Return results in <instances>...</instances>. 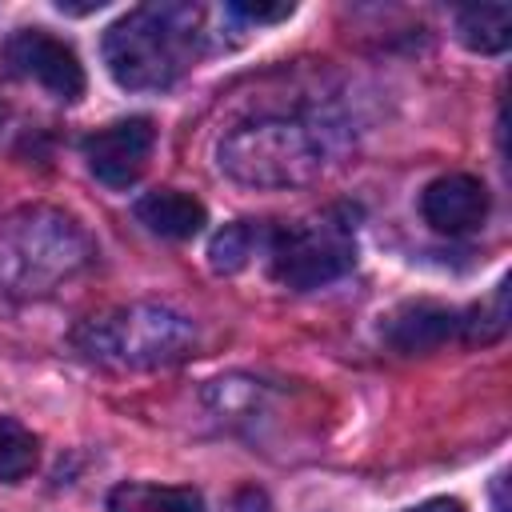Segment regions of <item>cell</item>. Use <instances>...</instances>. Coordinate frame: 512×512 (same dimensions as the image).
<instances>
[{"label":"cell","mask_w":512,"mask_h":512,"mask_svg":"<svg viewBox=\"0 0 512 512\" xmlns=\"http://www.w3.org/2000/svg\"><path fill=\"white\" fill-rule=\"evenodd\" d=\"M92 256V236L60 208L28 204L0 220V288L8 296H48L80 276Z\"/></svg>","instance_id":"cell-1"},{"label":"cell","mask_w":512,"mask_h":512,"mask_svg":"<svg viewBox=\"0 0 512 512\" xmlns=\"http://www.w3.org/2000/svg\"><path fill=\"white\" fill-rule=\"evenodd\" d=\"M200 44V8L144 4L104 32V64L120 88L156 92L184 76Z\"/></svg>","instance_id":"cell-2"},{"label":"cell","mask_w":512,"mask_h":512,"mask_svg":"<svg viewBox=\"0 0 512 512\" xmlns=\"http://www.w3.org/2000/svg\"><path fill=\"white\" fill-rule=\"evenodd\" d=\"M72 344L112 368H160L176 364L196 348V328L160 304H128L104 316L84 320L72 332Z\"/></svg>","instance_id":"cell-3"},{"label":"cell","mask_w":512,"mask_h":512,"mask_svg":"<svg viewBox=\"0 0 512 512\" xmlns=\"http://www.w3.org/2000/svg\"><path fill=\"white\" fill-rule=\"evenodd\" d=\"M220 168L256 188L304 184L324 168V148L312 128L292 120H252L224 136Z\"/></svg>","instance_id":"cell-4"},{"label":"cell","mask_w":512,"mask_h":512,"mask_svg":"<svg viewBox=\"0 0 512 512\" xmlns=\"http://www.w3.org/2000/svg\"><path fill=\"white\" fill-rule=\"evenodd\" d=\"M268 268L284 288L308 292L340 280L356 264L352 224L340 216H316L268 232Z\"/></svg>","instance_id":"cell-5"},{"label":"cell","mask_w":512,"mask_h":512,"mask_svg":"<svg viewBox=\"0 0 512 512\" xmlns=\"http://www.w3.org/2000/svg\"><path fill=\"white\" fill-rule=\"evenodd\" d=\"M152 148H156V128L148 116H124V120H112V124L96 128L92 136H84L88 172L100 184L120 188V192L144 176Z\"/></svg>","instance_id":"cell-6"},{"label":"cell","mask_w":512,"mask_h":512,"mask_svg":"<svg viewBox=\"0 0 512 512\" xmlns=\"http://www.w3.org/2000/svg\"><path fill=\"white\" fill-rule=\"evenodd\" d=\"M8 64L36 80L40 88H48L56 100H80L84 96V64L72 52V44H64L60 36H52L48 28H20L8 40Z\"/></svg>","instance_id":"cell-7"},{"label":"cell","mask_w":512,"mask_h":512,"mask_svg":"<svg viewBox=\"0 0 512 512\" xmlns=\"http://www.w3.org/2000/svg\"><path fill=\"white\" fill-rule=\"evenodd\" d=\"M420 212H424V220L436 232L464 236V232L484 224V216H488V188H484V180H476L468 172L436 176L420 192Z\"/></svg>","instance_id":"cell-8"},{"label":"cell","mask_w":512,"mask_h":512,"mask_svg":"<svg viewBox=\"0 0 512 512\" xmlns=\"http://www.w3.org/2000/svg\"><path fill=\"white\" fill-rule=\"evenodd\" d=\"M460 332V312L432 304V300H416L396 308L384 320V340L404 352V356H420V352H436L440 344H448Z\"/></svg>","instance_id":"cell-9"},{"label":"cell","mask_w":512,"mask_h":512,"mask_svg":"<svg viewBox=\"0 0 512 512\" xmlns=\"http://www.w3.org/2000/svg\"><path fill=\"white\" fill-rule=\"evenodd\" d=\"M136 220L164 240H192L208 224V212L196 196L180 188H156L136 200Z\"/></svg>","instance_id":"cell-10"},{"label":"cell","mask_w":512,"mask_h":512,"mask_svg":"<svg viewBox=\"0 0 512 512\" xmlns=\"http://www.w3.org/2000/svg\"><path fill=\"white\" fill-rule=\"evenodd\" d=\"M108 512H204V496L196 488L128 480L108 492Z\"/></svg>","instance_id":"cell-11"},{"label":"cell","mask_w":512,"mask_h":512,"mask_svg":"<svg viewBox=\"0 0 512 512\" xmlns=\"http://www.w3.org/2000/svg\"><path fill=\"white\" fill-rule=\"evenodd\" d=\"M456 32L472 52L496 56L512 40V8L508 4H476L456 12Z\"/></svg>","instance_id":"cell-12"},{"label":"cell","mask_w":512,"mask_h":512,"mask_svg":"<svg viewBox=\"0 0 512 512\" xmlns=\"http://www.w3.org/2000/svg\"><path fill=\"white\" fill-rule=\"evenodd\" d=\"M268 232L272 228H264V224H256V220H236V224H224L216 236H212V244H208V264L216 268V272H240L260 248H268Z\"/></svg>","instance_id":"cell-13"},{"label":"cell","mask_w":512,"mask_h":512,"mask_svg":"<svg viewBox=\"0 0 512 512\" xmlns=\"http://www.w3.org/2000/svg\"><path fill=\"white\" fill-rule=\"evenodd\" d=\"M36 456H40L36 436H32L20 420L0 416V480H4V484L24 480V476L36 468Z\"/></svg>","instance_id":"cell-14"},{"label":"cell","mask_w":512,"mask_h":512,"mask_svg":"<svg viewBox=\"0 0 512 512\" xmlns=\"http://www.w3.org/2000/svg\"><path fill=\"white\" fill-rule=\"evenodd\" d=\"M228 12L252 24H276L296 12V4H256V0H228Z\"/></svg>","instance_id":"cell-15"},{"label":"cell","mask_w":512,"mask_h":512,"mask_svg":"<svg viewBox=\"0 0 512 512\" xmlns=\"http://www.w3.org/2000/svg\"><path fill=\"white\" fill-rule=\"evenodd\" d=\"M228 512H272V504H268V496H264L260 488H240V492L232 496Z\"/></svg>","instance_id":"cell-16"},{"label":"cell","mask_w":512,"mask_h":512,"mask_svg":"<svg viewBox=\"0 0 512 512\" xmlns=\"http://www.w3.org/2000/svg\"><path fill=\"white\" fill-rule=\"evenodd\" d=\"M408 512H464V504L456 496H432V500H424V504H416Z\"/></svg>","instance_id":"cell-17"}]
</instances>
